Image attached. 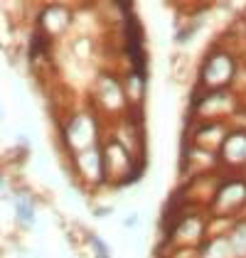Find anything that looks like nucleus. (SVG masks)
Here are the masks:
<instances>
[{
	"label": "nucleus",
	"instance_id": "0eeeda50",
	"mask_svg": "<svg viewBox=\"0 0 246 258\" xmlns=\"http://www.w3.org/2000/svg\"><path fill=\"white\" fill-rule=\"evenodd\" d=\"M67 160H69V175L74 177V182L84 192H96V189L108 187L101 145L82 150V153H77V155H72Z\"/></svg>",
	"mask_w": 246,
	"mask_h": 258
},
{
	"label": "nucleus",
	"instance_id": "2eb2a0df",
	"mask_svg": "<svg viewBox=\"0 0 246 258\" xmlns=\"http://www.w3.org/2000/svg\"><path fill=\"white\" fill-rule=\"evenodd\" d=\"M229 246L234 251V258H246V214L236 219L231 234H229Z\"/></svg>",
	"mask_w": 246,
	"mask_h": 258
},
{
	"label": "nucleus",
	"instance_id": "a211bd4d",
	"mask_svg": "<svg viewBox=\"0 0 246 258\" xmlns=\"http://www.w3.org/2000/svg\"><path fill=\"white\" fill-rule=\"evenodd\" d=\"M113 212H116V207H113V204H96V207L91 209L94 219H108Z\"/></svg>",
	"mask_w": 246,
	"mask_h": 258
},
{
	"label": "nucleus",
	"instance_id": "7ed1b4c3",
	"mask_svg": "<svg viewBox=\"0 0 246 258\" xmlns=\"http://www.w3.org/2000/svg\"><path fill=\"white\" fill-rule=\"evenodd\" d=\"M241 59L229 52L226 47L212 42V47L200 57L197 64V74H195V86L200 91H224V89H234L236 81V72H239Z\"/></svg>",
	"mask_w": 246,
	"mask_h": 258
},
{
	"label": "nucleus",
	"instance_id": "dca6fc26",
	"mask_svg": "<svg viewBox=\"0 0 246 258\" xmlns=\"http://www.w3.org/2000/svg\"><path fill=\"white\" fill-rule=\"evenodd\" d=\"M84 241L89 243L94 258H113L111 256V246L103 241V236H99L96 231H84Z\"/></svg>",
	"mask_w": 246,
	"mask_h": 258
},
{
	"label": "nucleus",
	"instance_id": "20e7f679",
	"mask_svg": "<svg viewBox=\"0 0 246 258\" xmlns=\"http://www.w3.org/2000/svg\"><path fill=\"white\" fill-rule=\"evenodd\" d=\"M246 103L234 89L224 91H200L192 89L190 106H187V120H202V123H226L236 113V108Z\"/></svg>",
	"mask_w": 246,
	"mask_h": 258
},
{
	"label": "nucleus",
	"instance_id": "423d86ee",
	"mask_svg": "<svg viewBox=\"0 0 246 258\" xmlns=\"http://www.w3.org/2000/svg\"><path fill=\"white\" fill-rule=\"evenodd\" d=\"M209 217L239 219L246 214V175H219V184L207 207Z\"/></svg>",
	"mask_w": 246,
	"mask_h": 258
},
{
	"label": "nucleus",
	"instance_id": "6e6552de",
	"mask_svg": "<svg viewBox=\"0 0 246 258\" xmlns=\"http://www.w3.org/2000/svg\"><path fill=\"white\" fill-rule=\"evenodd\" d=\"M74 27V8L72 5H64V3H49V5H42L37 18H35V27L40 35H44L49 42L64 40Z\"/></svg>",
	"mask_w": 246,
	"mask_h": 258
},
{
	"label": "nucleus",
	"instance_id": "f257e3e1",
	"mask_svg": "<svg viewBox=\"0 0 246 258\" xmlns=\"http://www.w3.org/2000/svg\"><path fill=\"white\" fill-rule=\"evenodd\" d=\"M103 136H106V123L89 103L84 108L67 111L59 123V143L67 158L101 145Z\"/></svg>",
	"mask_w": 246,
	"mask_h": 258
},
{
	"label": "nucleus",
	"instance_id": "9d476101",
	"mask_svg": "<svg viewBox=\"0 0 246 258\" xmlns=\"http://www.w3.org/2000/svg\"><path fill=\"white\" fill-rule=\"evenodd\" d=\"M217 155H219V172L246 175V131H231L229 128Z\"/></svg>",
	"mask_w": 246,
	"mask_h": 258
},
{
	"label": "nucleus",
	"instance_id": "6ab92c4d",
	"mask_svg": "<svg viewBox=\"0 0 246 258\" xmlns=\"http://www.w3.org/2000/svg\"><path fill=\"white\" fill-rule=\"evenodd\" d=\"M3 120H5V106L0 103V123H3Z\"/></svg>",
	"mask_w": 246,
	"mask_h": 258
},
{
	"label": "nucleus",
	"instance_id": "f8f14e48",
	"mask_svg": "<svg viewBox=\"0 0 246 258\" xmlns=\"http://www.w3.org/2000/svg\"><path fill=\"white\" fill-rule=\"evenodd\" d=\"M121 81H123V91H126L131 111L133 113H143V106L148 101V69L126 67L121 72Z\"/></svg>",
	"mask_w": 246,
	"mask_h": 258
},
{
	"label": "nucleus",
	"instance_id": "1a4fd4ad",
	"mask_svg": "<svg viewBox=\"0 0 246 258\" xmlns=\"http://www.w3.org/2000/svg\"><path fill=\"white\" fill-rule=\"evenodd\" d=\"M177 170H180L184 182L187 179H195V177H205V175H214V172H219V155L182 140Z\"/></svg>",
	"mask_w": 246,
	"mask_h": 258
},
{
	"label": "nucleus",
	"instance_id": "39448f33",
	"mask_svg": "<svg viewBox=\"0 0 246 258\" xmlns=\"http://www.w3.org/2000/svg\"><path fill=\"white\" fill-rule=\"evenodd\" d=\"M101 153H103V165H106V179L108 187H126L133 184L143 177V165L145 160L136 158L128 148H123L113 136H103L101 140Z\"/></svg>",
	"mask_w": 246,
	"mask_h": 258
},
{
	"label": "nucleus",
	"instance_id": "f03ea898",
	"mask_svg": "<svg viewBox=\"0 0 246 258\" xmlns=\"http://www.w3.org/2000/svg\"><path fill=\"white\" fill-rule=\"evenodd\" d=\"M106 123V128L116 120L126 118L131 111L126 91H123V81L118 69H99V74L94 77L89 86V101H86Z\"/></svg>",
	"mask_w": 246,
	"mask_h": 258
},
{
	"label": "nucleus",
	"instance_id": "9b49d317",
	"mask_svg": "<svg viewBox=\"0 0 246 258\" xmlns=\"http://www.w3.org/2000/svg\"><path fill=\"white\" fill-rule=\"evenodd\" d=\"M226 133H229V125L226 123H202V120H187V128H184V143H192L197 148H205L212 153H219L222 143H224Z\"/></svg>",
	"mask_w": 246,
	"mask_h": 258
},
{
	"label": "nucleus",
	"instance_id": "4468645a",
	"mask_svg": "<svg viewBox=\"0 0 246 258\" xmlns=\"http://www.w3.org/2000/svg\"><path fill=\"white\" fill-rule=\"evenodd\" d=\"M207 18L202 15H190V18H182L180 22H175V35H172V42L177 47H187L190 42L197 37V32L202 30Z\"/></svg>",
	"mask_w": 246,
	"mask_h": 258
},
{
	"label": "nucleus",
	"instance_id": "ddd939ff",
	"mask_svg": "<svg viewBox=\"0 0 246 258\" xmlns=\"http://www.w3.org/2000/svg\"><path fill=\"white\" fill-rule=\"evenodd\" d=\"M10 204H13V221L20 229L30 231L37 224V199H35V195L18 189V192L10 195Z\"/></svg>",
	"mask_w": 246,
	"mask_h": 258
},
{
	"label": "nucleus",
	"instance_id": "f3484780",
	"mask_svg": "<svg viewBox=\"0 0 246 258\" xmlns=\"http://www.w3.org/2000/svg\"><path fill=\"white\" fill-rule=\"evenodd\" d=\"M141 224H143V214H141L138 209L126 212V214H123V219H121V226L126 229V231H136Z\"/></svg>",
	"mask_w": 246,
	"mask_h": 258
}]
</instances>
